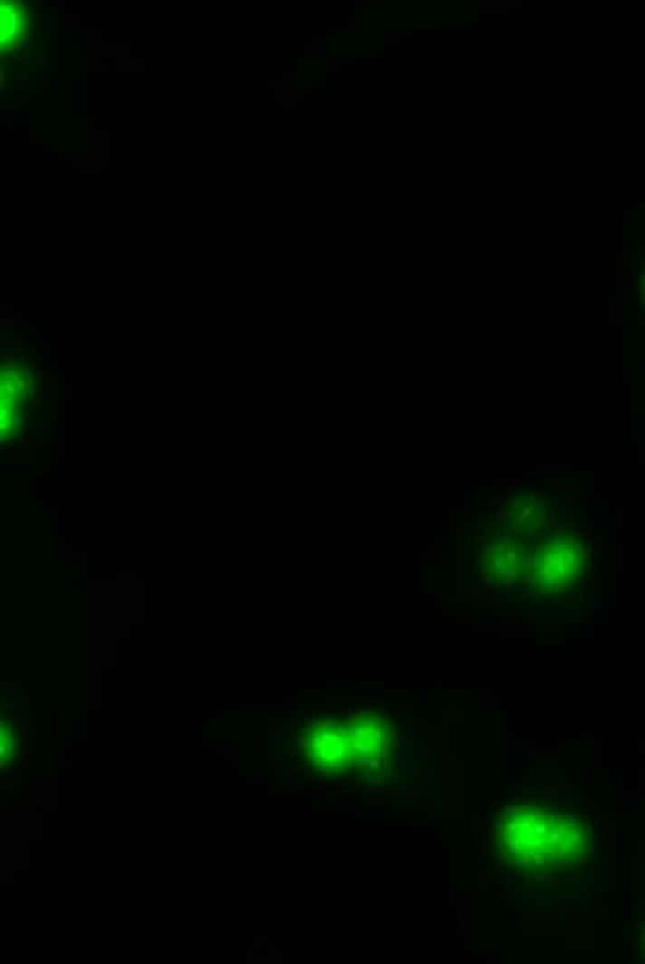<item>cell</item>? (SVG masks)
<instances>
[{"label":"cell","mask_w":645,"mask_h":964,"mask_svg":"<svg viewBox=\"0 0 645 964\" xmlns=\"http://www.w3.org/2000/svg\"><path fill=\"white\" fill-rule=\"evenodd\" d=\"M30 753H19V768L21 770H30Z\"/></svg>","instance_id":"30bf717a"},{"label":"cell","mask_w":645,"mask_h":964,"mask_svg":"<svg viewBox=\"0 0 645 964\" xmlns=\"http://www.w3.org/2000/svg\"><path fill=\"white\" fill-rule=\"evenodd\" d=\"M347 728L358 766L370 770L384 768L390 753V719L380 714H354Z\"/></svg>","instance_id":"277c9868"},{"label":"cell","mask_w":645,"mask_h":964,"mask_svg":"<svg viewBox=\"0 0 645 964\" xmlns=\"http://www.w3.org/2000/svg\"><path fill=\"white\" fill-rule=\"evenodd\" d=\"M12 354H15V356H19V358H24V356H26V349H23L21 345H15L14 351H12Z\"/></svg>","instance_id":"5bb4252c"},{"label":"cell","mask_w":645,"mask_h":964,"mask_svg":"<svg viewBox=\"0 0 645 964\" xmlns=\"http://www.w3.org/2000/svg\"><path fill=\"white\" fill-rule=\"evenodd\" d=\"M37 749H39L37 742H32V746H30V755H32V757H34V755H37Z\"/></svg>","instance_id":"9a60e30c"},{"label":"cell","mask_w":645,"mask_h":964,"mask_svg":"<svg viewBox=\"0 0 645 964\" xmlns=\"http://www.w3.org/2000/svg\"><path fill=\"white\" fill-rule=\"evenodd\" d=\"M5 82H6V74H5V69H0V84L5 86Z\"/></svg>","instance_id":"e0dca14e"},{"label":"cell","mask_w":645,"mask_h":964,"mask_svg":"<svg viewBox=\"0 0 645 964\" xmlns=\"http://www.w3.org/2000/svg\"><path fill=\"white\" fill-rule=\"evenodd\" d=\"M28 799H30L28 792H23V794H21V801H28Z\"/></svg>","instance_id":"ac0fdd59"},{"label":"cell","mask_w":645,"mask_h":964,"mask_svg":"<svg viewBox=\"0 0 645 964\" xmlns=\"http://www.w3.org/2000/svg\"><path fill=\"white\" fill-rule=\"evenodd\" d=\"M3 360L6 362V364H8L10 368H15V370H24V362H23V360H15V358H12V356H8V354H6V356H5Z\"/></svg>","instance_id":"9c48e42d"},{"label":"cell","mask_w":645,"mask_h":964,"mask_svg":"<svg viewBox=\"0 0 645 964\" xmlns=\"http://www.w3.org/2000/svg\"><path fill=\"white\" fill-rule=\"evenodd\" d=\"M42 391H43L45 397L51 395V381H49V379H43V381H42Z\"/></svg>","instance_id":"4fadbf2b"},{"label":"cell","mask_w":645,"mask_h":964,"mask_svg":"<svg viewBox=\"0 0 645 964\" xmlns=\"http://www.w3.org/2000/svg\"><path fill=\"white\" fill-rule=\"evenodd\" d=\"M28 364H30V366H35V358H34V356L28 358Z\"/></svg>","instance_id":"d6986e66"},{"label":"cell","mask_w":645,"mask_h":964,"mask_svg":"<svg viewBox=\"0 0 645 964\" xmlns=\"http://www.w3.org/2000/svg\"><path fill=\"white\" fill-rule=\"evenodd\" d=\"M32 34H34V32H32V26H30V23H24V21H23V23L19 24L17 35H19V37H23V39H28V37H32Z\"/></svg>","instance_id":"ba28073f"},{"label":"cell","mask_w":645,"mask_h":964,"mask_svg":"<svg viewBox=\"0 0 645 964\" xmlns=\"http://www.w3.org/2000/svg\"><path fill=\"white\" fill-rule=\"evenodd\" d=\"M28 729H30L28 719H24V718L19 716V718H17V731H28Z\"/></svg>","instance_id":"7c38bea8"},{"label":"cell","mask_w":645,"mask_h":964,"mask_svg":"<svg viewBox=\"0 0 645 964\" xmlns=\"http://www.w3.org/2000/svg\"><path fill=\"white\" fill-rule=\"evenodd\" d=\"M588 562V553L575 536L558 535L529 551L523 581L534 593L558 595L581 579Z\"/></svg>","instance_id":"6da1fadb"},{"label":"cell","mask_w":645,"mask_h":964,"mask_svg":"<svg viewBox=\"0 0 645 964\" xmlns=\"http://www.w3.org/2000/svg\"><path fill=\"white\" fill-rule=\"evenodd\" d=\"M590 829L584 824L558 813L549 842V863L572 861L584 855L590 848Z\"/></svg>","instance_id":"8992f818"},{"label":"cell","mask_w":645,"mask_h":964,"mask_svg":"<svg viewBox=\"0 0 645 964\" xmlns=\"http://www.w3.org/2000/svg\"><path fill=\"white\" fill-rule=\"evenodd\" d=\"M0 60H3V62H6V60H8V54H6V53H3V54H0Z\"/></svg>","instance_id":"ffe728a7"},{"label":"cell","mask_w":645,"mask_h":964,"mask_svg":"<svg viewBox=\"0 0 645 964\" xmlns=\"http://www.w3.org/2000/svg\"><path fill=\"white\" fill-rule=\"evenodd\" d=\"M558 813L542 807H510L499 824V850L512 863H549V842Z\"/></svg>","instance_id":"7a4b0ae2"},{"label":"cell","mask_w":645,"mask_h":964,"mask_svg":"<svg viewBox=\"0 0 645 964\" xmlns=\"http://www.w3.org/2000/svg\"><path fill=\"white\" fill-rule=\"evenodd\" d=\"M529 547L514 538H497L480 551V572L494 586H512L523 579L529 560Z\"/></svg>","instance_id":"5b68a950"},{"label":"cell","mask_w":645,"mask_h":964,"mask_svg":"<svg viewBox=\"0 0 645 964\" xmlns=\"http://www.w3.org/2000/svg\"><path fill=\"white\" fill-rule=\"evenodd\" d=\"M301 757L310 765L331 772L358 766L349 728L338 726L329 719L308 723L303 731Z\"/></svg>","instance_id":"3957f363"},{"label":"cell","mask_w":645,"mask_h":964,"mask_svg":"<svg viewBox=\"0 0 645 964\" xmlns=\"http://www.w3.org/2000/svg\"><path fill=\"white\" fill-rule=\"evenodd\" d=\"M3 47H5L6 53H21L23 47H24V39L19 37V35H15V37L12 39V42H8V43L3 45Z\"/></svg>","instance_id":"52a82bcc"},{"label":"cell","mask_w":645,"mask_h":964,"mask_svg":"<svg viewBox=\"0 0 645 964\" xmlns=\"http://www.w3.org/2000/svg\"><path fill=\"white\" fill-rule=\"evenodd\" d=\"M5 123H6L10 129H14V127L19 123V120H15V119H8V120H5Z\"/></svg>","instance_id":"2e32d148"},{"label":"cell","mask_w":645,"mask_h":964,"mask_svg":"<svg viewBox=\"0 0 645 964\" xmlns=\"http://www.w3.org/2000/svg\"><path fill=\"white\" fill-rule=\"evenodd\" d=\"M14 8L19 14V17H24L28 14V6L24 3H14Z\"/></svg>","instance_id":"8fae6325"}]
</instances>
